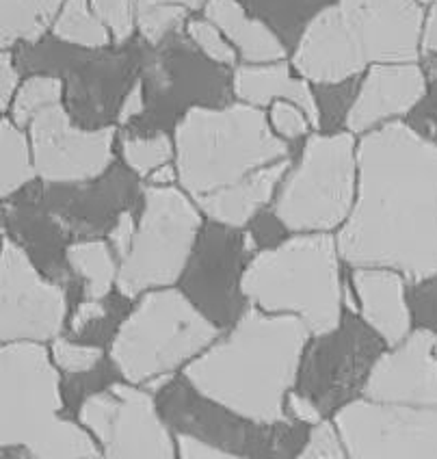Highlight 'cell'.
Segmentation results:
<instances>
[{"label": "cell", "mask_w": 437, "mask_h": 459, "mask_svg": "<svg viewBox=\"0 0 437 459\" xmlns=\"http://www.w3.org/2000/svg\"><path fill=\"white\" fill-rule=\"evenodd\" d=\"M67 267L72 269L85 299H107L117 293L119 264L116 249L107 237L74 238L65 247Z\"/></svg>", "instance_id": "4316f807"}, {"label": "cell", "mask_w": 437, "mask_h": 459, "mask_svg": "<svg viewBox=\"0 0 437 459\" xmlns=\"http://www.w3.org/2000/svg\"><path fill=\"white\" fill-rule=\"evenodd\" d=\"M44 206L67 237H107L117 215L141 200V185L126 165H113L102 178L78 185H44Z\"/></svg>", "instance_id": "d6986e66"}, {"label": "cell", "mask_w": 437, "mask_h": 459, "mask_svg": "<svg viewBox=\"0 0 437 459\" xmlns=\"http://www.w3.org/2000/svg\"><path fill=\"white\" fill-rule=\"evenodd\" d=\"M191 12L178 4H139L137 33L148 48H156L171 35L184 33Z\"/></svg>", "instance_id": "e575fe53"}, {"label": "cell", "mask_w": 437, "mask_h": 459, "mask_svg": "<svg viewBox=\"0 0 437 459\" xmlns=\"http://www.w3.org/2000/svg\"><path fill=\"white\" fill-rule=\"evenodd\" d=\"M360 137L342 130H314L286 171L269 211L288 234L338 232L351 215L360 185Z\"/></svg>", "instance_id": "ba28073f"}, {"label": "cell", "mask_w": 437, "mask_h": 459, "mask_svg": "<svg viewBox=\"0 0 437 459\" xmlns=\"http://www.w3.org/2000/svg\"><path fill=\"white\" fill-rule=\"evenodd\" d=\"M423 20L418 0H334L305 26L290 64L314 87L356 81L377 64H418Z\"/></svg>", "instance_id": "3957f363"}, {"label": "cell", "mask_w": 437, "mask_h": 459, "mask_svg": "<svg viewBox=\"0 0 437 459\" xmlns=\"http://www.w3.org/2000/svg\"><path fill=\"white\" fill-rule=\"evenodd\" d=\"M184 35L191 39V44L215 65L232 67L234 70V67L241 64V56H238L232 41L223 35V30L218 29L215 22H210L204 15H201V18H191L189 22H186Z\"/></svg>", "instance_id": "8d00e7d4"}, {"label": "cell", "mask_w": 437, "mask_h": 459, "mask_svg": "<svg viewBox=\"0 0 437 459\" xmlns=\"http://www.w3.org/2000/svg\"><path fill=\"white\" fill-rule=\"evenodd\" d=\"M38 180L39 174L29 130L18 126L9 115H3L0 119V197L3 202H9Z\"/></svg>", "instance_id": "f1b7e54d"}, {"label": "cell", "mask_w": 437, "mask_h": 459, "mask_svg": "<svg viewBox=\"0 0 437 459\" xmlns=\"http://www.w3.org/2000/svg\"><path fill=\"white\" fill-rule=\"evenodd\" d=\"M293 165V159H284L262 169L253 171L247 178L223 189L195 197L197 206L204 212L206 221L218 226L247 230L260 212L273 204L282 185L286 171Z\"/></svg>", "instance_id": "cb8c5ba5"}, {"label": "cell", "mask_w": 437, "mask_h": 459, "mask_svg": "<svg viewBox=\"0 0 437 459\" xmlns=\"http://www.w3.org/2000/svg\"><path fill=\"white\" fill-rule=\"evenodd\" d=\"M299 459H347L348 451L342 440L334 419H322L316 425L308 427L304 446H301Z\"/></svg>", "instance_id": "f35d334b"}, {"label": "cell", "mask_w": 437, "mask_h": 459, "mask_svg": "<svg viewBox=\"0 0 437 459\" xmlns=\"http://www.w3.org/2000/svg\"><path fill=\"white\" fill-rule=\"evenodd\" d=\"M176 434V448H178V457L182 459H236L226 448L212 445L204 437L184 434V431H174Z\"/></svg>", "instance_id": "f6af8a7d"}, {"label": "cell", "mask_w": 437, "mask_h": 459, "mask_svg": "<svg viewBox=\"0 0 437 459\" xmlns=\"http://www.w3.org/2000/svg\"><path fill=\"white\" fill-rule=\"evenodd\" d=\"M334 420L351 459H437V405L357 396Z\"/></svg>", "instance_id": "e0dca14e"}, {"label": "cell", "mask_w": 437, "mask_h": 459, "mask_svg": "<svg viewBox=\"0 0 437 459\" xmlns=\"http://www.w3.org/2000/svg\"><path fill=\"white\" fill-rule=\"evenodd\" d=\"M35 165L44 185H78L102 178L116 165L117 124L82 126L65 104H52L29 124Z\"/></svg>", "instance_id": "ac0fdd59"}, {"label": "cell", "mask_w": 437, "mask_h": 459, "mask_svg": "<svg viewBox=\"0 0 437 459\" xmlns=\"http://www.w3.org/2000/svg\"><path fill=\"white\" fill-rule=\"evenodd\" d=\"M351 289L356 293L360 316L371 330L394 347L414 330L412 281L390 267H353Z\"/></svg>", "instance_id": "7402d4cb"}, {"label": "cell", "mask_w": 437, "mask_h": 459, "mask_svg": "<svg viewBox=\"0 0 437 459\" xmlns=\"http://www.w3.org/2000/svg\"><path fill=\"white\" fill-rule=\"evenodd\" d=\"M76 419L108 459H174L176 434L145 385L117 377L78 403Z\"/></svg>", "instance_id": "4fadbf2b"}, {"label": "cell", "mask_w": 437, "mask_h": 459, "mask_svg": "<svg viewBox=\"0 0 437 459\" xmlns=\"http://www.w3.org/2000/svg\"><path fill=\"white\" fill-rule=\"evenodd\" d=\"M418 3L423 4V7H429V4H431V3H435V0H418Z\"/></svg>", "instance_id": "f907efd6"}, {"label": "cell", "mask_w": 437, "mask_h": 459, "mask_svg": "<svg viewBox=\"0 0 437 459\" xmlns=\"http://www.w3.org/2000/svg\"><path fill=\"white\" fill-rule=\"evenodd\" d=\"M435 344V330L414 327L405 341L383 349L362 396L381 403L437 405Z\"/></svg>", "instance_id": "ffe728a7"}, {"label": "cell", "mask_w": 437, "mask_h": 459, "mask_svg": "<svg viewBox=\"0 0 437 459\" xmlns=\"http://www.w3.org/2000/svg\"><path fill=\"white\" fill-rule=\"evenodd\" d=\"M48 347L55 364L67 377L93 373L108 359V351L104 349V344L78 341V338L67 336V333L56 336Z\"/></svg>", "instance_id": "d590c367"}, {"label": "cell", "mask_w": 437, "mask_h": 459, "mask_svg": "<svg viewBox=\"0 0 437 459\" xmlns=\"http://www.w3.org/2000/svg\"><path fill=\"white\" fill-rule=\"evenodd\" d=\"M159 408L174 431H184L226 448L234 457L288 459L299 455L308 425L296 420L256 422L208 399L176 375L159 394Z\"/></svg>", "instance_id": "8fae6325"}, {"label": "cell", "mask_w": 437, "mask_h": 459, "mask_svg": "<svg viewBox=\"0 0 437 459\" xmlns=\"http://www.w3.org/2000/svg\"><path fill=\"white\" fill-rule=\"evenodd\" d=\"M22 65H20L15 50L0 52V111L7 115L9 107H12L15 93H18L20 85H22Z\"/></svg>", "instance_id": "b9f144b4"}, {"label": "cell", "mask_w": 437, "mask_h": 459, "mask_svg": "<svg viewBox=\"0 0 437 459\" xmlns=\"http://www.w3.org/2000/svg\"><path fill=\"white\" fill-rule=\"evenodd\" d=\"M386 342L360 315L345 312L340 325L312 333L301 358L296 390L310 396L325 416L364 394L368 375L381 356Z\"/></svg>", "instance_id": "5bb4252c"}, {"label": "cell", "mask_w": 437, "mask_h": 459, "mask_svg": "<svg viewBox=\"0 0 437 459\" xmlns=\"http://www.w3.org/2000/svg\"><path fill=\"white\" fill-rule=\"evenodd\" d=\"M357 159L356 206L336 232L345 264L435 278L437 141L400 119L362 134Z\"/></svg>", "instance_id": "6da1fadb"}, {"label": "cell", "mask_w": 437, "mask_h": 459, "mask_svg": "<svg viewBox=\"0 0 437 459\" xmlns=\"http://www.w3.org/2000/svg\"><path fill=\"white\" fill-rule=\"evenodd\" d=\"M208 0H139V4H178L186 7L191 13L204 12Z\"/></svg>", "instance_id": "681fc988"}, {"label": "cell", "mask_w": 437, "mask_h": 459, "mask_svg": "<svg viewBox=\"0 0 437 459\" xmlns=\"http://www.w3.org/2000/svg\"><path fill=\"white\" fill-rule=\"evenodd\" d=\"M267 115H269L270 128L275 130V134L282 137L284 141H288V143H295V141L310 137V133H314L310 115L295 102H288V100L273 102L267 108Z\"/></svg>", "instance_id": "ab89813d"}, {"label": "cell", "mask_w": 437, "mask_h": 459, "mask_svg": "<svg viewBox=\"0 0 437 459\" xmlns=\"http://www.w3.org/2000/svg\"><path fill=\"white\" fill-rule=\"evenodd\" d=\"M145 111H148V91H145L143 76L139 74L137 81L130 85L126 96H124L122 104H119L116 124L119 128L134 126V124L143 117Z\"/></svg>", "instance_id": "7bdbcfd3"}, {"label": "cell", "mask_w": 437, "mask_h": 459, "mask_svg": "<svg viewBox=\"0 0 437 459\" xmlns=\"http://www.w3.org/2000/svg\"><path fill=\"white\" fill-rule=\"evenodd\" d=\"M232 96L234 100L264 111L278 100L295 102L310 115L314 130H322L314 85L296 74L290 59L275 64H238L232 70Z\"/></svg>", "instance_id": "603a6c76"}, {"label": "cell", "mask_w": 437, "mask_h": 459, "mask_svg": "<svg viewBox=\"0 0 437 459\" xmlns=\"http://www.w3.org/2000/svg\"><path fill=\"white\" fill-rule=\"evenodd\" d=\"M139 226L119 264L117 293L134 301L154 289L178 286L204 230V212L180 185L141 186Z\"/></svg>", "instance_id": "9c48e42d"}, {"label": "cell", "mask_w": 437, "mask_h": 459, "mask_svg": "<svg viewBox=\"0 0 437 459\" xmlns=\"http://www.w3.org/2000/svg\"><path fill=\"white\" fill-rule=\"evenodd\" d=\"M221 333L180 286L154 289L133 301L108 342V359L119 377L143 385L180 375Z\"/></svg>", "instance_id": "52a82bcc"}, {"label": "cell", "mask_w": 437, "mask_h": 459, "mask_svg": "<svg viewBox=\"0 0 437 459\" xmlns=\"http://www.w3.org/2000/svg\"><path fill=\"white\" fill-rule=\"evenodd\" d=\"M64 373L46 342L0 347V455L35 459H100V445L67 416Z\"/></svg>", "instance_id": "277c9868"}, {"label": "cell", "mask_w": 437, "mask_h": 459, "mask_svg": "<svg viewBox=\"0 0 437 459\" xmlns=\"http://www.w3.org/2000/svg\"><path fill=\"white\" fill-rule=\"evenodd\" d=\"M429 96V76L418 64L371 65L357 82L356 98L345 117L348 133L362 134L400 122L416 113Z\"/></svg>", "instance_id": "44dd1931"}, {"label": "cell", "mask_w": 437, "mask_h": 459, "mask_svg": "<svg viewBox=\"0 0 437 459\" xmlns=\"http://www.w3.org/2000/svg\"><path fill=\"white\" fill-rule=\"evenodd\" d=\"M50 38L85 50H107L113 46L111 30L91 7V0H65L52 24Z\"/></svg>", "instance_id": "4dcf8cb0"}, {"label": "cell", "mask_w": 437, "mask_h": 459, "mask_svg": "<svg viewBox=\"0 0 437 459\" xmlns=\"http://www.w3.org/2000/svg\"><path fill=\"white\" fill-rule=\"evenodd\" d=\"M243 3L253 15L273 26L293 50L310 20L334 0H243Z\"/></svg>", "instance_id": "d6a6232c"}, {"label": "cell", "mask_w": 437, "mask_h": 459, "mask_svg": "<svg viewBox=\"0 0 437 459\" xmlns=\"http://www.w3.org/2000/svg\"><path fill=\"white\" fill-rule=\"evenodd\" d=\"M141 76L148 91V111L130 130L152 133L176 126L193 107L230 102L232 74L215 65L191 44L186 35H171L143 55Z\"/></svg>", "instance_id": "7c38bea8"}, {"label": "cell", "mask_w": 437, "mask_h": 459, "mask_svg": "<svg viewBox=\"0 0 437 459\" xmlns=\"http://www.w3.org/2000/svg\"><path fill=\"white\" fill-rule=\"evenodd\" d=\"M420 55L437 56V0L424 7L423 33H420Z\"/></svg>", "instance_id": "7dc6e473"}, {"label": "cell", "mask_w": 437, "mask_h": 459, "mask_svg": "<svg viewBox=\"0 0 437 459\" xmlns=\"http://www.w3.org/2000/svg\"><path fill=\"white\" fill-rule=\"evenodd\" d=\"M342 254L334 232L288 234L258 249L243 275L249 306L299 316L312 333L330 332L345 316Z\"/></svg>", "instance_id": "8992f818"}, {"label": "cell", "mask_w": 437, "mask_h": 459, "mask_svg": "<svg viewBox=\"0 0 437 459\" xmlns=\"http://www.w3.org/2000/svg\"><path fill=\"white\" fill-rule=\"evenodd\" d=\"M310 336V327L299 316L247 306L241 319L186 364L182 375L208 399L244 419L290 420L286 396L296 388Z\"/></svg>", "instance_id": "7a4b0ae2"}, {"label": "cell", "mask_w": 437, "mask_h": 459, "mask_svg": "<svg viewBox=\"0 0 437 459\" xmlns=\"http://www.w3.org/2000/svg\"><path fill=\"white\" fill-rule=\"evenodd\" d=\"M145 185H154V186H174V185H178V167H176V163L160 165L159 169H154L152 174L145 178Z\"/></svg>", "instance_id": "c3c4849f"}, {"label": "cell", "mask_w": 437, "mask_h": 459, "mask_svg": "<svg viewBox=\"0 0 437 459\" xmlns=\"http://www.w3.org/2000/svg\"><path fill=\"white\" fill-rule=\"evenodd\" d=\"M174 141L178 185L193 200L293 159L288 141L270 128L267 111L241 100L189 108L174 126Z\"/></svg>", "instance_id": "5b68a950"}, {"label": "cell", "mask_w": 437, "mask_h": 459, "mask_svg": "<svg viewBox=\"0 0 437 459\" xmlns=\"http://www.w3.org/2000/svg\"><path fill=\"white\" fill-rule=\"evenodd\" d=\"M119 154L124 165L133 171L137 178L145 180L160 165L176 160V141L169 130H152V133H139L126 128L119 133Z\"/></svg>", "instance_id": "1f68e13d"}, {"label": "cell", "mask_w": 437, "mask_h": 459, "mask_svg": "<svg viewBox=\"0 0 437 459\" xmlns=\"http://www.w3.org/2000/svg\"><path fill=\"white\" fill-rule=\"evenodd\" d=\"M91 7L111 30L113 46L124 48L137 35L139 0H91Z\"/></svg>", "instance_id": "74e56055"}, {"label": "cell", "mask_w": 437, "mask_h": 459, "mask_svg": "<svg viewBox=\"0 0 437 459\" xmlns=\"http://www.w3.org/2000/svg\"><path fill=\"white\" fill-rule=\"evenodd\" d=\"M435 353H437V344H435Z\"/></svg>", "instance_id": "816d5d0a"}, {"label": "cell", "mask_w": 437, "mask_h": 459, "mask_svg": "<svg viewBox=\"0 0 437 459\" xmlns=\"http://www.w3.org/2000/svg\"><path fill=\"white\" fill-rule=\"evenodd\" d=\"M128 304H133V301L119 293L117 297H107V299H85V297H81V301L72 306L65 333L85 342H111L119 323L126 316L122 315V310L128 312Z\"/></svg>", "instance_id": "f546056e"}, {"label": "cell", "mask_w": 437, "mask_h": 459, "mask_svg": "<svg viewBox=\"0 0 437 459\" xmlns=\"http://www.w3.org/2000/svg\"><path fill=\"white\" fill-rule=\"evenodd\" d=\"M286 411H288L290 420L304 422V425L308 427L316 425V422H321L322 419H327V416L321 411L319 405H316L310 396H305L296 388L290 390L288 396H286Z\"/></svg>", "instance_id": "bcb514c9"}, {"label": "cell", "mask_w": 437, "mask_h": 459, "mask_svg": "<svg viewBox=\"0 0 437 459\" xmlns=\"http://www.w3.org/2000/svg\"><path fill=\"white\" fill-rule=\"evenodd\" d=\"M65 0H0V46L39 44L50 35L52 24Z\"/></svg>", "instance_id": "83f0119b"}, {"label": "cell", "mask_w": 437, "mask_h": 459, "mask_svg": "<svg viewBox=\"0 0 437 459\" xmlns=\"http://www.w3.org/2000/svg\"><path fill=\"white\" fill-rule=\"evenodd\" d=\"M72 290L33 263L3 230L0 252V342H46L67 332Z\"/></svg>", "instance_id": "9a60e30c"}, {"label": "cell", "mask_w": 437, "mask_h": 459, "mask_svg": "<svg viewBox=\"0 0 437 459\" xmlns=\"http://www.w3.org/2000/svg\"><path fill=\"white\" fill-rule=\"evenodd\" d=\"M4 232L26 249V254L33 258V263L48 275L50 280L61 281L74 295V286L78 281L67 267L65 247L70 237L61 223L50 215L46 206H22L15 204L13 208H4ZM81 290V286H78Z\"/></svg>", "instance_id": "d4e9b609"}, {"label": "cell", "mask_w": 437, "mask_h": 459, "mask_svg": "<svg viewBox=\"0 0 437 459\" xmlns=\"http://www.w3.org/2000/svg\"><path fill=\"white\" fill-rule=\"evenodd\" d=\"M137 226H139V215L134 212V208H126L122 211L113 223L111 230L107 232V241L111 243V247L116 249L117 258L124 260L133 247L134 237H137Z\"/></svg>", "instance_id": "ee69618b"}, {"label": "cell", "mask_w": 437, "mask_h": 459, "mask_svg": "<svg viewBox=\"0 0 437 459\" xmlns=\"http://www.w3.org/2000/svg\"><path fill=\"white\" fill-rule=\"evenodd\" d=\"M204 18L215 22L236 48L241 64H275L290 59V46L241 0H208Z\"/></svg>", "instance_id": "484cf974"}, {"label": "cell", "mask_w": 437, "mask_h": 459, "mask_svg": "<svg viewBox=\"0 0 437 459\" xmlns=\"http://www.w3.org/2000/svg\"><path fill=\"white\" fill-rule=\"evenodd\" d=\"M357 82H360V78L342 82V85L314 87L316 98H319L322 130H336L338 122L345 124L348 107H351L353 98H356Z\"/></svg>", "instance_id": "60d3db41"}, {"label": "cell", "mask_w": 437, "mask_h": 459, "mask_svg": "<svg viewBox=\"0 0 437 459\" xmlns=\"http://www.w3.org/2000/svg\"><path fill=\"white\" fill-rule=\"evenodd\" d=\"M15 50L22 70L64 78L67 111L90 128L116 124L119 104L143 65V55H134L126 46L116 52L85 50L52 39Z\"/></svg>", "instance_id": "30bf717a"}, {"label": "cell", "mask_w": 437, "mask_h": 459, "mask_svg": "<svg viewBox=\"0 0 437 459\" xmlns=\"http://www.w3.org/2000/svg\"><path fill=\"white\" fill-rule=\"evenodd\" d=\"M260 245L249 230H236L208 221L201 230L180 289L218 330L230 327L247 310L243 275Z\"/></svg>", "instance_id": "2e32d148"}, {"label": "cell", "mask_w": 437, "mask_h": 459, "mask_svg": "<svg viewBox=\"0 0 437 459\" xmlns=\"http://www.w3.org/2000/svg\"><path fill=\"white\" fill-rule=\"evenodd\" d=\"M65 102V81L61 76L44 74V72H35L29 74L20 85L18 93H15L12 107H9L7 115L13 119L18 126L29 128L33 117L44 108L52 107V104H64Z\"/></svg>", "instance_id": "836d02e7"}]
</instances>
